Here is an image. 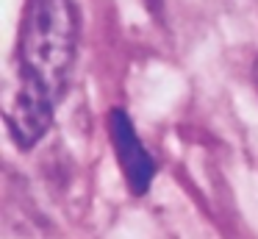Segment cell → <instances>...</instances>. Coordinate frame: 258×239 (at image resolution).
I'll return each instance as SVG.
<instances>
[{"mask_svg": "<svg viewBox=\"0 0 258 239\" xmlns=\"http://www.w3.org/2000/svg\"><path fill=\"white\" fill-rule=\"evenodd\" d=\"M78 50V9L73 0H28L20 33L17 86L12 98L56 111Z\"/></svg>", "mask_w": 258, "mask_h": 239, "instance_id": "cell-1", "label": "cell"}, {"mask_svg": "<svg viewBox=\"0 0 258 239\" xmlns=\"http://www.w3.org/2000/svg\"><path fill=\"white\" fill-rule=\"evenodd\" d=\"M108 136H111L114 153H117L119 170L134 195H145L156 178V159L147 153L145 142L139 139L131 117L122 109L108 111Z\"/></svg>", "mask_w": 258, "mask_h": 239, "instance_id": "cell-2", "label": "cell"}, {"mask_svg": "<svg viewBox=\"0 0 258 239\" xmlns=\"http://www.w3.org/2000/svg\"><path fill=\"white\" fill-rule=\"evenodd\" d=\"M252 81H255V89H258V61H255V67H252Z\"/></svg>", "mask_w": 258, "mask_h": 239, "instance_id": "cell-3", "label": "cell"}]
</instances>
